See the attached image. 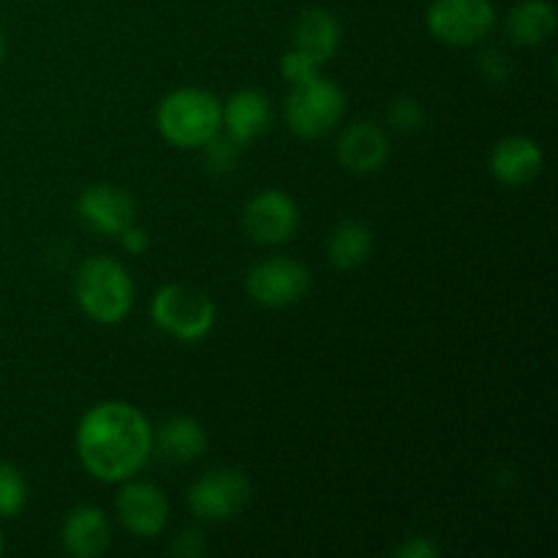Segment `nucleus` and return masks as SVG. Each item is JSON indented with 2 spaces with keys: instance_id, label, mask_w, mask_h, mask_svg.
Here are the masks:
<instances>
[{
  "instance_id": "21",
  "label": "nucleus",
  "mask_w": 558,
  "mask_h": 558,
  "mask_svg": "<svg viewBox=\"0 0 558 558\" xmlns=\"http://www.w3.org/2000/svg\"><path fill=\"white\" fill-rule=\"evenodd\" d=\"M319 65H322L319 60L311 58L308 52L292 47L283 52L281 74L289 85H300V82H308V80H314V76H319Z\"/></svg>"
},
{
  "instance_id": "2",
  "label": "nucleus",
  "mask_w": 558,
  "mask_h": 558,
  "mask_svg": "<svg viewBox=\"0 0 558 558\" xmlns=\"http://www.w3.org/2000/svg\"><path fill=\"white\" fill-rule=\"evenodd\" d=\"M156 125L178 150H202L221 134V101L202 87H178L158 104Z\"/></svg>"
},
{
  "instance_id": "6",
  "label": "nucleus",
  "mask_w": 558,
  "mask_h": 558,
  "mask_svg": "<svg viewBox=\"0 0 558 558\" xmlns=\"http://www.w3.org/2000/svg\"><path fill=\"white\" fill-rule=\"evenodd\" d=\"M425 25L447 47H472L496 25L494 0H434L425 11Z\"/></svg>"
},
{
  "instance_id": "5",
  "label": "nucleus",
  "mask_w": 558,
  "mask_h": 558,
  "mask_svg": "<svg viewBox=\"0 0 558 558\" xmlns=\"http://www.w3.org/2000/svg\"><path fill=\"white\" fill-rule=\"evenodd\" d=\"M150 316L167 336L196 343L216 325V303L205 292L185 283H167L153 294Z\"/></svg>"
},
{
  "instance_id": "23",
  "label": "nucleus",
  "mask_w": 558,
  "mask_h": 558,
  "mask_svg": "<svg viewBox=\"0 0 558 558\" xmlns=\"http://www.w3.org/2000/svg\"><path fill=\"white\" fill-rule=\"evenodd\" d=\"M425 109L417 98H396L390 107V125L401 134H412V131L423 129Z\"/></svg>"
},
{
  "instance_id": "24",
  "label": "nucleus",
  "mask_w": 558,
  "mask_h": 558,
  "mask_svg": "<svg viewBox=\"0 0 558 558\" xmlns=\"http://www.w3.org/2000/svg\"><path fill=\"white\" fill-rule=\"evenodd\" d=\"M396 558H436L439 556V548H436L434 539L428 537H409L392 550Z\"/></svg>"
},
{
  "instance_id": "27",
  "label": "nucleus",
  "mask_w": 558,
  "mask_h": 558,
  "mask_svg": "<svg viewBox=\"0 0 558 558\" xmlns=\"http://www.w3.org/2000/svg\"><path fill=\"white\" fill-rule=\"evenodd\" d=\"M205 554V539H202L199 532H183L174 543V556H185V558H194Z\"/></svg>"
},
{
  "instance_id": "22",
  "label": "nucleus",
  "mask_w": 558,
  "mask_h": 558,
  "mask_svg": "<svg viewBox=\"0 0 558 558\" xmlns=\"http://www.w3.org/2000/svg\"><path fill=\"white\" fill-rule=\"evenodd\" d=\"M238 142H234L232 136L221 134H216L205 147H202L207 169H213V172H229V169H234V163H238Z\"/></svg>"
},
{
  "instance_id": "11",
  "label": "nucleus",
  "mask_w": 558,
  "mask_h": 558,
  "mask_svg": "<svg viewBox=\"0 0 558 558\" xmlns=\"http://www.w3.org/2000/svg\"><path fill=\"white\" fill-rule=\"evenodd\" d=\"M76 213L82 221L107 238H118L123 229L136 223V205L131 194L120 185L98 183L87 185L76 199Z\"/></svg>"
},
{
  "instance_id": "8",
  "label": "nucleus",
  "mask_w": 558,
  "mask_h": 558,
  "mask_svg": "<svg viewBox=\"0 0 558 558\" xmlns=\"http://www.w3.org/2000/svg\"><path fill=\"white\" fill-rule=\"evenodd\" d=\"M251 499V483L238 469H213L189 490V507L196 518L210 523L232 521Z\"/></svg>"
},
{
  "instance_id": "14",
  "label": "nucleus",
  "mask_w": 558,
  "mask_h": 558,
  "mask_svg": "<svg viewBox=\"0 0 558 558\" xmlns=\"http://www.w3.org/2000/svg\"><path fill=\"white\" fill-rule=\"evenodd\" d=\"M272 107L262 90H238L227 104H221V131L238 145L259 140L270 129Z\"/></svg>"
},
{
  "instance_id": "7",
  "label": "nucleus",
  "mask_w": 558,
  "mask_h": 558,
  "mask_svg": "<svg viewBox=\"0 0 558 558\" xmlns=\"http://www.w3.org/2000/svg\"><path fill=\"white\" fill-rule=\"evenodd\" d=\"M311 289V272L303 262L272 256L259 262L245 276V292L265 308H287L300 303Z\"/></svg>"
},
{
  "instance_id": "1",
  "label": "nucleus",
  "mask_w": 558,
  "mask_h": 558,
  "mask_svg": "<svg viewBox=\"0 0 558 558\" xmlns=\"http://www.w3.org/2000/svg\"><path fill=\"white\" fill-rule=\"evenodd\" d=\"M153 452V425L145 412L125 401H101L87 409L76 428V456L101 483L136 477Z\"/></svg>"
},
{
  "instance_id": "4",
  "label": "nucleus",
  "mask_w": 558,
  "mask_h": 558,
  "mask_svg": "<svg viewBox=\"0 0 558 558\" xmlns=\"http://www.w3.org/2000/svg\"><path fill=\"white\" fill-rule=\"evenodd\" d=\"M347 112V93L325 76L292 85L283 104V118L289 131L300 140H322L341 123Z\"/></svg>"
},
{
  "instance_id": "13",
  "label": "nucleus",
  "mask_w": 558,
  "mask_h": 558,
  "mask_svg": "<svg viewBox=\"0 0 558 558\" xmlns=\"http://www.w3.org/2000/svg\"><path fill=\"white\" fill-rule=\"evenodd\" d=\"M390 158V140L376 123H352L338 142V161L354 174L379 172Z\"/></svg>"
},
{
  "instance_id": "26",
  "label": "nucleus",
  "mask_w": 558,
  "mask_h": 558,
  "mask_svg": "<svg viewBox=\"0 0 558 558\" xmlns=\"http://www.w3.org/2000/svg\"><path fill=\"white\" fill-rule=\"evenodd\" d=\"M118 238H120V243H123V248L129 251V254H142V251L150 245V238H147V232L142 227H136V223H131L129 229H123Z\"/></svg>"
},
{
  "instance_id": "16",
  "label": "nucleus",
  "mask_w": 558,
  "mask_h": 558,
  "mask_svg": "<svg viewBox=\"0 0 558 558\" xmlns=\"http://www.w3.org/2000/svg\"><path fill=\"white\" fill-rule=\"evenodd\" d=\"M153 450L174 463H191L205 456L207 430L194 417H172L153 430Z\"/></svg>"
},
{
  "instance_id": "20",
  "label": "nucleus",
  "mask_w": 558,
  "mask_h": 558,
  "mask_svg": "<svg viewBox=\"0 0 558 558\" xmlns=\"http://www.w3.org/2000/svg\"><path fill=\"white\" fill-rule=\"evenodd\" d=\"M27 505V483L20 469L0 461V521L16 518Z\"/></svg>"
},
{
  "instance_id": "25",
  "label": "nucleus",
  "mask_w": 558,
  "mask_h": 558,
  "mask_svg": "<svg viewBox=\"0 0 558 558\" xmlns=\"http://www.w3.org/2000/svg\"><path fill=\"white\" fill-rule=\"evenodd\" d=\"M480 65H483V74L488 76L490 82H505L512 71L510 58H507L505 52H499V49H490V52H485L483 63Z\"/></svg>"
},
{
  "instance_id": "28",
  "label": "nucleus",
  "mask_w": 558,
  "mask_h": 558,
  "mask_svg": "<svg viewBox=\"0 0 558 558\" xmlns=\"http://www.w3.org/2000/svg\"><path fill=\"white\" fill-rule=\"evenodd\" d=\"M3 58H5V36L3 31H0V63H3Z\"/></svg>"
},
{
  "instance_id": "17",
  "label": "nucleus",
  "mask_w": 558,
  "mask_h": 558,
  "mask_svg": "<svg viewBox=\"0 0 558 558\" xmlns=\"http://www.w3.org/2000/svg\"><path fill=\"white\" fill-rule=\"evenodd\" d=\"M294 47L319 63H327L341 47V25L330 11L308 9L294 25Z\"/></svg>"
},
{
  "instance_id": "18",
  "label": "nucleus",
  "mask_w": 558,
  "mask_h": 558,
  "mask_svg": "<svg viewBox=\"0 0 558 558\" xmlns=\"http://www.w3.org/2000/svg\"><path fill=\"white\" fill-rule=\"evenodd\" d=\"M556 31V9L548 0H523L507 16V36L518 47H537Z\"/></svg>"
},
{
  "instance_id": "29",
  "label": "nucleus",
  "mask_w": 558,
  "mask_h": 558,
  "mask_svg": "<svg viewBox=\"0 0 558 558\" xmlns=\"http://www.w3.org/2000/svg\"><path fill=\"white\" fill-rule=\"evenodd\" d=\"M3 548H5V545H3V534H0V554H3Z\"/></svg>"
},
{
  "instance_id": "3",
  "label": "nucleus",
  "mask_w": 558,
  "mask_h": 558,
  "mask_svg": "<svg viewBox=\"0 0 558 558\" xmlns=\"http://www.w3.org/2000/svg\"><path fill=\"white\" fill-rule=\"evenodd\" d=\"M80 308L98 325H120L131 314L136 287L123 262L112 256H90L80 265L74 281Z\"/></svg>"
},
{
  "instance_id": "19",
  "label": "nucleus",
  "mask_w": 558,
  "mask_h": 558,
  "mask_svg": "<svg viewBox=\"0 0 558 558\" xmlns=\"http://www.w3.org/2000/svg\"><path fill=\"white\" fill-rule=\"evenodd\" d=\"M371 248H374L371 229L360 221H343L341 227L332 229L327 256H330L332 267H338V270H354V267L368 259Z\"/></svg>"
},
{
  "instance_id": "15",
  "label": "nucleus",
  "mask_w": 558,
  "mask_h": 558,
  "mask_svg": "<svg viewBox=\"0 0 558 558\" xmlns=\"http://www.w3.org/2000/svg\"><path fill=\"white\" fill-rule=\"evenodd\" d=\"M112 529L98 507H76L63 523V548L74 558H98L107 554Z\"/></svg>"
},
{
  "instance_id": "9",
  "label": "nucleus",
  "mask_w": 558,
  "mask_h": 558,
  "mask_svg": "<svg viewBox=\"0 0 558 558\" xmlns=\"http://www.w3.org/2000/svg\"><path fill=\"white\" fill-rule=\"evenodd\" d=\"M245 232L259 245H283L300 227L298 202L281 189H265L251 196L243 213Z\"/></svg>"
},
{
  "instance_id": "10",
  "label": "nucleus",
  "mask_w": 558,
  "mask_h": 558,
  "mask_svg": "<svg viewBox=\"0 0 558 558\" xmlns=\"http://www.w3.org/2000/svg\"><path fill=\"white\" fill-rule=\"evenodd\" d=\"M114 512L120 526L134 537H158L169 523V499L158 485L125 480L114 499Z\"/></svg>"
},
{
  "instance_id": "12",
  "label": "nucleus",
  "mask_w": 558,
  "mask_h": 558,
  "mask_svg": "<svg viewBox=\"0 0 558 558\" xmlns=\"http://www.w3.org/2000/svg\"><path fill=\"white\" fill-rule=\"evenodd\" d=\"M543 167V147L532 136H505L490 153V172L499 183L510 185V189H523V185L534 183Z\"/></svg>"
}]
</instances>
